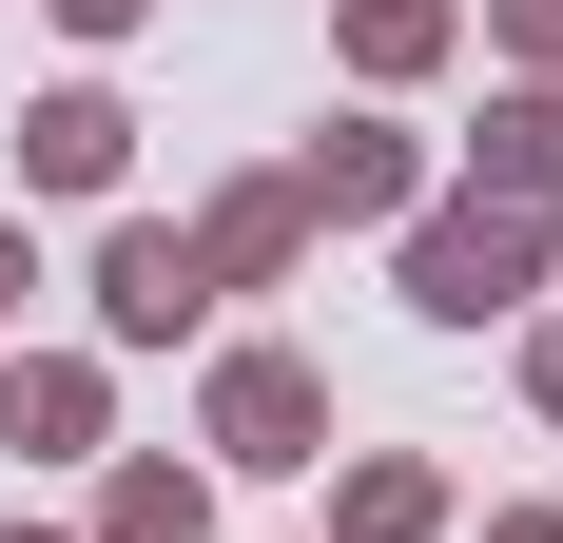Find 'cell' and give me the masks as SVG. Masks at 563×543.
<instances>
[{
  "label": "cell",
  "instance_id": "obj_16",
  "mask_svg": "<svg viewBox=\"0 0 563 543\" xmlns=\"http://www.w3.org/2000/svg\"><path fill=\"white\" fill-rule=\"evenodd\" d=\"M0 311H20V214H0Z\"/></svg>",
  "mask_w": 563,
  "mask_h": 543
},
{
  "label": "cell",
  "instance_id": "obj_10",
  "mask_svg": "<svg viewBox=\"0 0 563 543\" xmlns=\"http://www.w3.org/2000/svg\"><path fill=\"white\" fill-rule=\"evenodd\" d=\"M350 58H369V78H428V58H448V0H350Z\"/></svg>",
  "mask_w": 563,
  "mask_h": 543
},
{
  "label": "cell",
  "instance_id": "obj_15",
  "mask_svg": "<svg viewBox=\"0 0 563 543\" xmlns=\"http://www.w3.org/2000/svg\"><path fill=\"white\" fill-rule=\"evenodd\" d=\"M525 388H544V408H563V330H544V350H525Z\"/></svg>",
  "mask_w": 563,
  "mask_h": 543
},
{
  "label": "cell",
  "instance_id": "obj_1",
  "mask_svg": "<svg viewBox=\"0 0 563 543\" xmlns=\"http://www.w3.org/2000/svg\"><path fill=\"white\" fill-rule=\"evenodd\" d=\"M525 272H544V214H506V195H466V214H428V233H408V311L486 330V311H525Z\"/></svg>",
  "mask_w": 563,
  "mask_h": 543
},
{
  "label": "cell",
  "instance_id": "obj_5",
  "mask_svg": "<svg viewBox=\"0 0 563 543\" xmlns=\"http://www.w3.org/2000/svg\"><path fill=\"white\" fill-rule=\"evenodd\" d=\"M408 175H428V156H408L389 117H331V136H311V156H291V195H311V214H389Z\"/></svg>",
  "mask_w": 563,
  "mask_h": 543
},
{
  "label": "cell",
  "instance_id": "obj_7",
  "mask_svg": "<svg viewBox=\"0 0 563 543\" xmlns=\"http://www.w3.org/2000/svg\"><path fill=\"white\" fill-rule=\"evenodd\" d=\"M486 195H506V214H544V195H563V78H525V98L486 117Z\"/></svg>",
  "mask_w": 563,
  "mask_h": 543
},
{
  "label": "cell",
  "instance_id": "obj_11",
  "mask_svg": "<svg viewBox=\"0 0 563 543\" xmlns=\"http://www.w3.org/2000/svg\"><path fill=\"white\" fill-rule=\"evenodd\" d=\"M0 428H20V446H98V369H20Z\"/></svg>",
  "mask_w": 563,
  "mask_h": 543
},
{
  "label": "cell",
  "instance_id": "obj_14",
  "mask_svg": "<svg viewBox=\"0 0 563 543\" xmlns=\"http://www.w3.org/2000/svg\"><path fill=\"white\" fill-rule=\"evenodd\" d=\"M58 20H78V40H117V20H136V0H58Z\"/></svg>",
  "mask_w": 563,
  "mask_h": 543
},
{
  "label": "cell",
  "instance_id": "obj_4",
  "mask_svg": "<svg viewBox=\"0 0 563 543\" xmlns=\"http://www.w3.org/2000/svg\"><path fill=\"white\" fill-rule=\"evenodd\" d=\"M117 156H136V117H117L98 78H78V98H40V117H20V175H40V195H117Z\"/></svg>",
  "mask_w": 563,
  "mask_h": 543
},
{
  "label": "cell",
  "instance_id": "obj_12",
  "mask_svg": "<svg viewBox=\"0 0 563 543\" xmlns=\"http://www.w3.org/2000/svg\"><path fill=\"white\" fill-rule=\"evenodd\" d=\"M506 40H525V58H563V0H506Z\"/></svg>",
  "mask_w": 563,
  "mask_h": 543
},
{
  "label": "cell",
  "instance_id": "obj_17",
  "mask_svg": "<svg viewBox=\"0 0 563 543\" xmlns=\"http://www.w3.org/2000/svg\"><path fill=\"white\" fill-rule=\"evenodd\" d=\"M0 543H58V524H0Z\"/></svg>",
  "mask_w": 563,
  "mask_h": 543
},
{
  "label": "cell",
  "instance_id": "obj_13",
  "mask_svg": "<svg viewBox=\"0 0 563 543\" xmlns=\"http://www.w3.org/2000/svg\"><path fill=\"white\" fill-rule=\"evenodd\" d=\"M486 543H563V505H506V524H486Z\"/></svg>",
  "mask_w": 563,
  "mask_h": 543
},
{
  "label": "cell",
  "instance_id": "obj_2",
  "mask_svg": "<svg viewBox=\"0 0 563 543\" xmlns=\"http://www.w3.org/2000/svg\"><path fill=\"white\" fill-rule=\"evenodd\" d=\"M214 446H233V466H311V446H331L311 350H233V369H214Z\"/></svg>",
  "mask_w": 563,
  "mask_h": 543
},
{
  "label": "cell",
  "instance_id": "obj_6",
  "mask_svg": "<svg viewBox=\"0 0 563 543\" xmlns=\"http://www.w3.org/2000/svg\"><path fill=\"white\" fill-rule=\"evenodd\" d=\"M291 233H311V195H291V175L214 195V233H195V291H253V272H291Z\"/></svg>",
  "mask_w": 563,
  "mask_h": 543
},
{
  "label": "cell",
  "instance_id": "obj_9",
  "mask_svg": "<svg viewBox=\"0 0 563 543\" xmlns=\"http://www.w3.org/2000/svg\"><path fill=\"white\" fill-rule=\"evenodd\" d=\"M428 524H448L428 466H350V486H331V543H428Z\"/></svg>",
  "mask_w": 563,
  "mask_h": 543
},
{
  "label": "cell",
  "instance_id": "obj_8",
  "mask_svg": "<svg viewBox=\"0 0 563 543\" xmlns=\"http://www.w3.org/2000/svg\"><path fill=\"white\" fill-rule=\"evenodd\" d=\"M98 543H214V486H195V466H117Z\"/></svg>",
  "mask_w": 563,
  "mask_h": 543
},
{
  "label": "cell",
  "instance_id": "obj_3",
  "mask_svg": "<svg viewBox=\"0 0 563 543\" xmlns=\"http://www.w3.org/2000/svg\"><path fill=\"white\" fill-rule=\"evenodd\" d=\"M195 311H214V291H195V233L117 214V233H98V330H117V350H175Z\"/></svg>",
  "mask_w": 563,
  "mask_h": 543
}]
</instances>
